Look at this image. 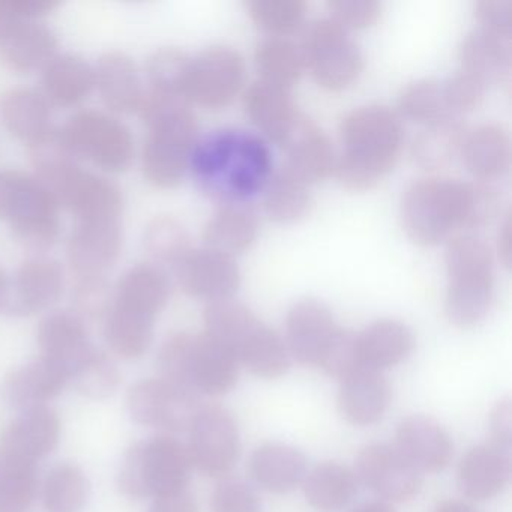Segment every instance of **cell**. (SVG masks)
I'll use <instances>...</instances> for the list:
<instances>
[{
  "instance_id": "1",
  "label": "cell",
  "mask_w": 512,
  "mask_h": 512,
  "mask_svg": "<svg viewBox=\"0 0 512 512\" xmlns=\"http://www.w3.org/2000/svg\"><path fill=\"white\" fill-rule=\"evenodd\" d=\"M190 166L197 187L226 206H244L265 190L272 176L268 145L239 128L212 131L197 140Z\"/></svg>"
},
{
  "instance_id": "2",
  "label": "cell",
  "mask_w": 512,
  "mask_h": 512,
  "mask_svg": "<svg viewBox=\"0 0 512 512\" xmlns=\"http://www.w3.org/2000/svg\"><path fill=\"white\" fill-rule=\"evenodd\" d=\"M340 134L343 152L334 172L347 190H370L394 169L403 145V125L394 110L379 104L353 109L341 121Z\"/></svg>"
},
{
  "instance_id": "3",
  "label": "cell",
  "mask_w": 512,
  "mask_h": 512,
  "mask_svg": "<svg viewBox=\"0 0 512 512\" xmlns=\"http://www.w3.org/2000/svg\"><path fill=\"white\" fill-rule=\"evenodd\" d=\"M34 175L43 182L59 208L70 211L77 221L121 218L124 197L121 188L80 166L67 151L58 127L43 142L29 148Z\"/></svg>"
},
{
  "instance_id": "4",
  "label": "cell",
  "mask_w": 512,
  "mask_h": 512,
  "mask_svg": "<svg viewBox=\"0 0 512 512\" xmlns=\"http://www.w3.org/2000/svg\"><path fill=\"white\" fill-rule=\"evenodd\" d=\"M140 118L148 127L142 146V172L161 190L178 187L199 140V125L187 101L145 91Z\"/></svg>"
},
{
  "instance_id": "5",
  "label": "cell",
  "mask_w": 512,
  "mask_h": 512,
  "mask_svg": "<svg viewBox=\"0 0 512 512\" xmlns=\"http://www.w3.org/2000/svg\"><path fill=\"white\" fill-rule=\"evenodd\" d=\"M203 322V332L229 349L254 376L278 379L289 370L286 343L245 305L232 299L209 302Z\"/></svg>"
},
{
  "instance_id": "6",
  "label": "cell",
  "mask_w": 512,
  "mask_h": 512,
  "mask_svg": "<svg viewBox=\"0 0 512 512\" xmlns=\"http://www.w3.org/2000/svg\"><path fill=\"white\" fill-rule=\"evenodd\" d=\"M448 271L445 311L449 322L470 328L485 319L494 298V259L484 239L460 235L445 254Z\"/></svg>"
},
{
  "instance_id": "7",
  "label": "cell",
  "mask_w": 512,
  "mask_h": 512,
  "mask_svg": "<svg viewBox=\"0 0 512 512\" xmlns=\"http://www.w3.org/2000/svg\"><path fill=\"white\" fill-rule=\"evenodd\" d=\"M191 467L187 446L170 434H161L127 449L118 487L128 499L169 496L187 490Z\"/></svg>"
},
{
  "instance_id": "8",
  "label": "cell",
  "mask_w": 512,
  "mask_h": 512,
  "mask_svg": "<svg viewBox=\"0 0 512 512\" xmlns=\"http://www.w3.org/2000/svg\"><path fill=\"white\" fill-rule=\"evenodd\" d=\"M59 206L34 173L0 169V220L26 247L46 250L61 233Z\"/></svg>"
},
{
  "instance_id": "9",
  "label": "cell",
  "mask_w": 512,
  "mask_h": 512,
  "mask_svg": "<svg viewBox=\"0 0 512 512\" xmlns=\"http://www.w3.org/2000/svg\"><path fill=\"white\" fill-rule=\"evenodd\" d=\"M58 131L65 148L77 161H89L112 173L125 172L133 163L136 149L130 128L110 113L80 110Z\"/></svg>"
},
{
  "instance_id": "10",
  "label": "cell",
  "mask_w": 512,
  "mask_h": 512,
  "mask_svg": "<svg viewBox=\"0 0 512 512\" xmlns=\"http://www.w3.org/2000/svg\"><path fill=\"white\" fill-rule=\"evenodd\" d=\"M463 182L419 179L404 191L401 223L404 232L418 245H436L461 226Z\"/></svg>"
},
{
  "instance_id": "11",
  "label": "cell",
  "mask_w": 512,
  "mask_h": 512,
  "mask_svg": "<svg viewBox=\"0 0 512 512\" xmlns=\"http://www.w3.org/2000/svg\"><path fill=\"white\" fill-rule=\"evenodd\" d=\"M305 67L329 91H340L355 82L362 70L358 44L331 19H317L305 26L299 44Z\"/></svg>"
},
{
  "instance_id": "12",
  "label": "cell",
  "mask_w": 512,
  "mask_h": 512,
  "mask_svg": "<svg viewBox=\"0 0 512 512\" xmlns=\"http://www.w3.org/2000/svg\"><path fill=\"white\" fill-rule=\"evenodd\" d=\"M245 77L242 56L232 47L214 46L191 58L184 95L199 106H229L241 91Z\"/></svg>"
},
{
  "instance_id": "13",
  "label": "cell",
  "mask_w": 512,
  "mask_h": 512,
  "mask_svg": "<svg viewBox=\"0 0 512 512\" xmlns=\"http://www.w3.org/2000/svg\"><path fill=\"white\" fill-rule=\"evenodd\" d=\"M131 419L145 427L170 433L190 430L200 410L197 395L164 379H145L131 386L127 394Z\"/></svg>"
},
{
  "instance_id": "14",
  "label": "cell",
  "mask_w": 512,
  "mask_h": 512,
  "mask_svg": "<svg viewBox=\"0 0 512 512\" xmlns=\"http://www.w3.org/2000/svg\"><path fill=\"white\" fill-rule=\"evenodd\" d=\"M188 454L191 463L209 476L227 475L239 457V430L223 407H200L191 424Z\"/></svg>"
},
{
  "instance_id": "15",
  "label": "cell",
  "mask_w": 512,
  "mask_h": 512,
  "mask_svg": "<svg viewBox=\"0 0 512 512\" xmlns=\"http://www.w3.org/2000/svg\"><path fill=\"white\" fill-rule=\"evenodd\" d=\"M121 218L77 221L67 242V262L73 280H104L121 256Z\"/></svg>"
},
{
  "instance_id": "16",
  "label": "cell",
  "mask_w": 512,
  "mask_h": 512,
  "mask_svg": "<svg viewBox=\"0 0 512 512\" xmlns=\"http://www.w3.org/2000/svg\"><path fill=\"white\" fill-rule=\"evenodd\" d=\"M355 475L365 487L388 502H407L422 487V473L395 446L385 443H371L359 451Z\"/></svg>"
},
{
  "instance_id": "17",
  "label": "cell",
  "mask_w": 512,
  "mask_h": 512,
  "mask_svg": "<svg viewBox=\"0 0 512 512\" xmlns=\"http://www.w3.org/2000/svg\"><path fill=\"white\" fill-rule=\"evenodd\" d=\"M340 326L331 310L317 299L295 302L287 313V350L299 364L319 368L337 340Z\"/></svg>"
},
{
  "instance_id": "18",
  "label": "cell",
  "mask_w": 512,
  "mask_h": 512,
  "mask_svg": "<svg viewBox=\"0 0 512 512\" xmlns=\"http://www.w3.org/2000/svg\"><path fill=\"white\" fill-rule=\"evenodd\" d=\"M41 359L61 371L68 382L97 352L85 322L77 314L56 311L41 320L37 332Z\"/></svg>"
},
{
  "instance_id": "19",
  "label": "cell",
  "mask_w": 512,
  "mask_h": 512,
  "mask_svg": "<svg viewBox=\"0 0 512 512\" xmlns=\"http://www.w3.org/2000/svg\"><path fill=\"white\" fill-rule=\"evenodd\" d=\"M173 271L179 287L188 296L208 302L232 298L241 284V272L235 260L208 248H191Z\"/></svg>"
},
{
  "instance_id": "20",
  "label": "cell",
  "mask_w": 512,
  "mask_h": 512,
  "mask_svg": "<svg viewBox=\"0 0 512 512\" xmlns=\"http://www.w3.org/2000/svg\"><path fill=\"white\" fill-rule=\"evenodd\" d=\"M64 286V268L58 260L31 257L17 268L4 311L13 316L41 313L61 299Z\"/></svg>"
},
{
  "instance_id": "21",
  "label": "cell",
  "mask_w": 512,
  "mask_h": 512,
  "mask_svg": "<svg viewBox=\"0 0 512 512\" xmlns=\"http://www.w3.org/2000/svg\"><path fill=\"white\" fill-rule=\"evenodd\" d=\"M277 143L287 152L284 166L307 184L323 181L334 172L337 157L331 140L305 113H296Z\"/></svg>"
},
{
  "instance_id": "22",
  "label": "cell",
  "mask_w": 512,
  "mask_h": 512,
  "mask_svg": "<svg viewBox=\"0 0 512 512\" xmlns=\"http://www.w3.org/2000/svg\"><path fill=\"white\" fill-rule=\"evenodd\" d=\"M394 446L421 473L442 472L454 455L449 434L436 421L421 415L407 416L398 424Z\"/></svg>"
},
{
  "instance_id": "23",
  "label": "cell",
  "mask_w": 512,
  "mask_h": 512,
  "mask_svg": "<svg viewBox=\"0 0 512 512\" xmlns=\"http://www.w3.org/2000/svg\"><path fill=\"white\" fill-rule=\"evenodd\" d=\"M391 385L380 371L358 367L340 379L338 409L349 424L368 427L385 416Z\"/></svg>"
},
{
  "instance_id": "24",
  "label": "cell",
  "mask_w": 512,
  "mask_h": 512,
  "mask_svg": "<svg viewBox=\"0 0 512 512\" xmlns=\"http://www.w3.org/2000/svg\"><path fill=\"white\" fill-rule=\"evenodd\" d=\"M61 419L49 406L26 410L0 434V452L37 464L61 440Z\"/></svg>"
},
{
  "instance_id": "25",
  "label": "cell",
  "mask_w": 512,
  "mask_h": 512,
  "mask_svg": "<svg viewBox=\"0 0 512 512\" xmlns=\"http://www.w3.org/2000/svg\"><path fill=\"white\" fill-rule=\"evenodd\" d=\"M0 124L28 148L43 142L56 128L49 101L31 88H13L0 95Z\"/></svg>"
},
{
  "instance_id": "26",
  "label": "cell",
  "mask_w": 512,
  "mask_h": 512,
  "mask_svg": "<svg viewBox=\"0 0 512 512\" xmlns=\"http://www.w3.org/2000/svg\"><path fill=\"white\" fill-rule=\"evenodd\" d=\"M95 88L110 112L118 115L139 113L145 98L139 70L127 53L112 50L98 59L94 68Z\"/></svg>"
},
{
  "instance_id": "27",
  "label": "cell",
  "mask_w": 512,
  "mask_h": 512,
  "mask_svg": "<svg viewBox=\"0 0 512 512\" xmlns=\"http://www.w3.org/2000/svg\"><path fill=\"white\" fill-rule=\"evenodd\" d=\"M511 476L508 449L494 443L469 449L458 466L457 481L461 493L476 502L493 499L502 493Z\"/></svg>"
},
{
  "instance_id": "28",
  "label": "cell",
  "mask_w": 512,
  "mask_h": 512,
  "mask_svg": "<svg viewBox=\"0 0 512 512\" xmlns=\"http://www.w3.org/2000/svg\"><path fill=\"white\" fill-rule=\"evenodd\" d=\"M239 362L229 349L206 332L194 334L188 386L194 394L223 395L238 380Z\"/></svg>"
},
{
  "instance_id": "29",
  "label": "cell",
  "mask_w": 512,
  "mask_h": 512,
  "mask_svg": "<svg viewBox=\"0 0 512 512\" xmlns=\"http://www.w3.org/2000/svg\"><path fill=\"white\" fill-rule=\"evenodd\" d=\"M67 385V377L40 358L25 367L11 371L5 377L2 383V397L8 406L26 412L46 407L47 403L58 397Z\"/></svg>"
},
{
  "instance_id": "30",
  "label": "cell",
  "mask_w": 512,
  "mask_h": 512,
  "mask_svg": "<svg viewBox=\"0 0 512 512\" xmlns=\"http://www.w3.org/2000/svg\"><path fill=\"white\" fill-rule=\"evenodd\" d=\"M58 37L38 20L19 23L0 40V61L14 73L43 70L55 58Z\"/></svg>"
},
{
  "instance_id": "31",
  "label": "cell",
  "mask_w": 512,
  "mask_h": 512,
  "mask_svg": "<svg viewBox=\"0 0 512 512\" xmlns=\"http://www.w3.org/2000/svg\"><path fill=\"white\" fill-rule=\"evenodd\" d=\"M458 59L464 73L485 86L497 85L505 82L511 71V40L475 29L461 40Z\"/></svg>"
},
{
  "instance_id": "32",
  "label": "cell",
  "mask_w": 512,
  "mask_h": 512,
  "mask_svg": "<svg viewBox=\"0 0 512 512\" xmlns=\"http://www.w3.org/2000/svg\"><path fill=\"white\" fill-rule=\"evenodd\" d=\"M413 346V332L398 320H377L356 334L359 364L380 373L401 364L412 353Z\"/></svg>"
},
{
  "instance_id": "33",
  "label": "cell",
  "mask_w": 512,
  "mask_h": 512,
  "mask_svg": "<svg viewBox=\"0 0 512 512\" xmlns=\"http://www.w3.org/2000/svg\"><path fill=\"white\" fill-rule=\"evenodd\" d=\"M94 89V68L79 56L56 55L41 70V94L50 106H79Z\"/></svg>"
},
{
  "instance_id": "34",
  "label": "cell",
  "mask_w": 512,
  "mask_h": 512,
  "mask_svg": "<svg viewBox=\"0 0 512 512\" xmlns=\"http://www.w3.org/2000/svg\"><path fill=\"white\" fill-rule=\"evenodd\" d=\"M250 473L265 490L286 494L304 482L307 460L299 449L286 443H265L251 455Z\"/></svg>"
},
{
  "instance_id": "35",
  "label": "cell",
  "mask_w": 512,
  "mask_h": 512,
  "mask_svg": "<svg viewBox=\"0 0 512 512\" xmlns=\"http://www.w3.org/2000/svg\"><path fill=\"white\" fill-rule=\"evenodd\" d=\"M467 170L481 181L497 178L508 170L511 142L508 133L497 124H481L467 130L461 146Z\"/></svg>"
},
{
  "instance_id": "36",
  "label": "cell",
  "mask_w": 512,
  "mask_h": 512,
  "mask_svg": "<svg viewBox=\"0 0 512 512\" xmlns=\"http://www.w3.org/2000/svg\"><path fill=\"white\" fill-rule=\"evenodd\" d=\"M155 317L110 301L104 316V337L113 353L122 359H139L154 338Z\"/></svg>"
},
{
  "instance_id": "37",
  "label": "cell",
  "mask_w": 512,
  "mask_h": 512,
  "mask_svg": "<svg viewBox=\"0 0 512 512\" xmlns=\"http://www.w3.org/2000/svg\"><path fill=\"white\" fill-rule=\"evenodd\" d=\"M170 295L169 278L154 263L131 266L116 283L112 299L149 316L157 317Z\"/></svg>"
},
{
  "instance_id": "38",
  "label": "cell",
  "mask_w": 512,
  "mask_h": 512,
  "mask_svg": "<svg viewBox=\"0 0 512 512\" xmlns=\"http://www.w3.org/2000/svg\"><path fill=\"white\" fill-rule=\"evenodd\" d=\"M244 107L251 121L275 143L299 112L289 89L266 80L251 83L244 95Z\"/></svg>"
},
{
  "instance_id": "39",
  "label": "cell",
  "mask_w": 512,
  "mask_h": 512,
  "mask_svg": "<svg viewBox=\"0 0 512 512\" xmlns=\"http://www.w3.org/2000/svg\"><path fill=\"white\" fill-rule=\"evenodd\" d=\"M467 127L457 115L430 122L412 143L413 161L425 170L449 166L461 154Z\"/></svg>"
},
{
  "instance_id": "40",
  "label": "cell",
  "mask_w": 512,
  "mask_h": 512,
  "mask_svg": "<svg viewBox=\"0 0 512 512\" xmlns=\"http://www.w3.org/2000/svg\"><path fill=\"white\" fill-rule=\"evenodd\" d=\"M257 229V218L251 209L242 205L223 206L206 223L203 242L208 250L232 257L256 241Z\"/></svg>"
},
{
  "instance_id": "41",
  "label": "cell",
  "mask_w": 512,
  "mask_h": 512,
  "mask_svg": "<svg viewBox=\"0 0 512 512\" xmlns=\"http://www.w3.org/2000/svg\"><path fill=\"white\" fill-rule=\"evenodd\" d=\"M304 494L317 511L334 512L344 508L358 491V478L349 467L334 461L317 464L305 475Z\"/></svg>"
},
{
  "instance_id": "42",
  "label": "cell",
  "mask_w": 512,
  "mask_h": 512,
  "mask_svg": "<svg viewBox=\"0 0 512 512\" xmlns=\"http://www.w3.org/2000/svg\"><path fill=\"white\" fill-rule=\"evenodd\" d=\"M266 212L277 223H295L310 212L313 197L310 184L290 172L286 166L272 173L265 188Z\"/></svg>"
},
{
  "instance_id": "43",
  "label": "cell",
  "mask_w": 512,
  "mask_h": 512,
  "mask_svg": "<svg viewBox=\"0 0 512 512\" xmlns=\"http://www.w3.org/2000/svg\"><path fill=\"white\" fill-rule=\"evenodd\" d=\"M89 496L88 476L76 464H58L44 479L43 503L47 512H82Z\"/></svg>"
},
{
  "instance_id": "44",
  "label": "cell",
  "mask_w": 512,
  "mask_h": 512,
  "mask_svg": "<svg viewBox=\"0 0 512 512\" xmlns=\"http://www.w3.org/2000/svg\"><path fill=\"white\" fill-rule=\"evenodd\" d=\"M257 68L262 73V80L289 89L298 82L305 68L299 44L283 37H271L257 46Z\"/></svg>"
},
{
  "instance_id": "45",
  "label": "cell",
  "mask_w": 512,
  "mask_h": 512,
  "mask_svg": "<svg viewBox=\"0 0 512 512\" xmlns=\"http://www.w3.org/2000/svg\"><path fill=\"white\" fill-rule=\"evenodd\" d=\"M37 485V464L0 452V511L28 512Z\"/></svg>"
},
{
  "instance_id": "46",
  "label": "cell",
  "mask_w": 512,
  "mask_h": 512,
  "mask_svg": "<svg viewBox=\"0 0 512 512\" xmlns=\"http://www.w3.org/2000/svg\"><path fill=\"white\" fill-rule=\"evenodd\" d=\"M145 248L155 260V265H166L173 269L193 247L185 227L175 218L161 215L146 227Z\"/></svg>"
},
{
  "instance_id": "47",
  "label": "cell",
  "mask_w": 512,
  "mask_h": 512,
  "mask_svg": "<svg viewBox=\"0 0 512 512\" xmlns=\"http://www.w3.org/2000/svg\"><path fill=\"white\" fill-rule=\"evenodd\" d=\"M190 61L191 58L187 53L173 47H166L152 53L146 62V77L149 85L146 91L185 100V80H187Z\"/></svg>"
},
{
  "instance_id": "48",
  "label": "cell",
  "mask_w": 512,
  "mask_h": 512,
  "mask_svg": "<svg viewBox=\"0 0 512 512\" xmlns=\"http://www.w3.org/2000/svg\"><path fill=\"white\" fill-rule=\"evenodd\" d=\"M398 107L407 118L427 124L445 116L455 115L446 101L443 82L436 79H421L409 83L401 91Z\"/></svg>"
},
{
  "instance_id": "49",
  "label": "cell",
  "mask_w": 512,
  "mask_h": 512,
  "mask_svg": "<svg viewBox=\"0 0 512 512\" xmlns=\"http://www.w3.org/2000/svg\"><path fill=\"white\" fill-rule=\"evenodd\" d=\"M121 380V371L115 361L97 350L68 383L83 397L104 400L118 391Z\"/></svg>"
},
{
  "instance_id": "50",
  "label": "cell",
  "mask_w": 512,
  "mask_h": 512,
  "mask_svg": "<svg viewBox=\"0 0 512 512\" xmlns=\"http://www.w3.org/2000/svg\"><path fill=\"white\" fill-rule=\"evenodd\" d=\"M247 8L259 28L272 34H287L301 25L307 5L302 0H251Z\"/></svg>"
},
{
  "instance_id": "51",
  "label": "cell",
  "mask_w": 512,
  "mask_h": 512,
  "mask_svg": "<svg viewBox=\"0 0 512 512\" xmlns=\"http://www.w3.org/2000/svg\"><path fill=\"white\" fill-rule=\"evenodd\" d=\"M502 194L487 181L463 182V221L461 226L481 227L500 211Z\"/></svg>"
},
{
  "instance_id": "52",
  "label": "cell",
  "mask_w": 512,
  "mask_h": 512,
  "mask_svg": "<svg viewBox=\"0 0 512 512\" xmlns=\"http://www.w3.org/2000/svg\"><path fill=\"white\" fill-rule=\"evenodd\" d=\"M212 512H262V503L251 485L241 479H223L211 497Z\"/></svg>"
},
{
  "instance_id": "53",
  "label": "cell",
  "mask_w": 512,
  "mask_h": 512,
  "mask_svg": "<svg viewBox=\"0 0 512 512\" xmlns=\"http://www.w3.org/2000/svg\"><path fill=\"white\" fill-rule=\"evenodd\" d=\"M113 290L109 281L104 280H74L73 305L74 314L80 319H100L106 316L112 301Z\"/></svg>"
},
{
  "instance_id": "54",
  "label": "cell",
  "mask_w": 512,
  "mask_h": 512,
  "mask_svg": "<svg viewBox=\"0 0 512 512\" xmlns=\"http://www.w3.org/2000/svg\"><path fill=\"white\" fill-rule=\"evenodd\" d=\"M332 22L349 31L373 26L382 14L376 0H331L328 4Z\"/></svg>"
},
{
  "instance_id": "55",
  "label": "cell",
  "mask_w": 512,
  "mask_h": 512,
  "mask_svg": "<svg viewBox=\"0 0 512 512\" xmlns=\"http://www.w3.org/2000/svg\"><path fill=\"white\" fill-rule=\"evenodd\" d=\"M443 89H445L449 109L457 115V112H464V110H472L478 107L481 101L484 100L487 86L479 82L476 77L460 70L454 76L449 77L446 82H443Z\"/></svg>"
},
{
  "instance_id": "56",
  "label": "cell",
  "mask_w": 512,
  "mask_h": 512,
  "mask_svg": "<svg viewBox=\"0 0 512 512\" xmlns=\"http://www.w3.org/2000/svg\"><path fill=\"white\" fill-rule=\"evenodd\" d=\"M58 7L55 0H0V40L19 23L38 20Z\"/></svg>"
},
{
  "instance_id": "57",
  "label": "cell",
  "mask_w": 512,
  "mask_h": 512,
  "mask_svg": "<svg viewBox=\"0 0 512 512\" xmlns=\"http://www.w3.org/2000/svg\"><path fill=\"white\" fill-rule=\"evenodd\" d=\"M475 16L481 28L490 34L509 38L512 35V0H479Z\"/></svg>"
},
{
  "instance_id": "58",
  "label": "cell",
  "mask_w": 512,
  "mask_h": 512,
  "mask_svg": "<svg viewBox=\"0 0 512 512\" xmlns=\"http://www.w3.org/2000/svg\"><path fill=\"white\" fill-rule=\"evenodd\" d=\"M490 434L491 443L509 451L512 437V407L508 398L494 407L490 418Z\"/></svg>"
},
{
  "instance_id": "59",
  "label": "cell",
  "mask_w": 512,
  "mask_h": 512,
  "mask_svg": "<svg viewBox=\"0 0 512 512\" xmlns=\"http://www.w3.org/2000/svg\"><path fill=\"white\" fill-rule=\"evenodd\" d=\"M511 229V212H508L500 224L499 235H497V251H499L500 260L506 268L511 263Z\"/></svg>"
},
{
  "instance_id": "60",
  "label": "cell",
  "mask_w": 512,
  "mask_h": 512,
  "mask_svg": "<svg viewBox=\"0 0 512 512\" xmlns=\"http://www.w3.org/2000/svg\"><path fill=\"white\" fill-rule=\"evenodd\" d=\"M434 512H476L472 506L466 505L463 502H457V500H446V502L440 503Z\"/></svg>"
},
{
  "instance_id": "61",
  "label": "cell",
  "mask_w": 512,
  "mask_h": 512,
  "mask_svg": "<svg viewBox=\"0 0 512 512\" xmlns=\"http://www.w3.org/2000/svg\"><path fill=\"white\" fill-rule=\"evenodd\" d=\"M353 512H394V509L385 502H370L359 506Z\"/></svg>"
},
{
  "instance_id": "62",
  "label": "cell",
  "mask_w": 512,
  "mask_h": 512,
  "mask_svg": "<svg viewBox=\"0 0 512 512\" xmlns=\"http://www.w3.org/2000/svg\"><path fill=\"white\" fill-rule=\"evenodd\" d=\"M8 292H10V281L5 272L0 269V311L5 310L7 305Z\"/></svg>"
},
{
  "instance_id": "63",
  "label": "cell",
  "mask_w": 512,
  "mask_h": 512,
  "mask_svg": "<svg viewBox=\"0 0 512 512\" xmlns=\"http://www.w3.org/2000/svg\"><path fill=\"white\" fill-rule=\"evenodd\" d=\"M0 512H5V511H0Z\"/></svg>"
}]
</instances>
